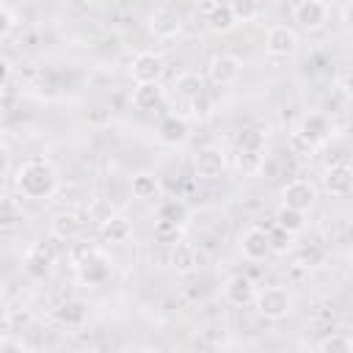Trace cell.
Listing matches in <instances>:
<instances>
[{"label":"cell","mask_w":353,"mask_h":353,"mask_svg":"<svg viewBox=\"0 0 353 353\" xmlns=\"http://www.w3.org/2000/svg\"><path fill=\"white\" fill-rule=\"evenodd\" d=\"M243 72V63L237 55L232 52H221V55H212V61L207 63V74L215 85H232Z\"/></svg>","instance_id":"3"},{"label":"cell","mask_w":353,"mask_h":353,"mask_svg":"<svg viewBox=\"0 0 353 353\" xmlns=\"http://www.w3.org/2000/svg\"><path fill=\"white\" fill-rule=\"evenodd\" d=\"M223 295H226V301L232 306H248L251 301H256V287H254V281L248 276L237 273L223 284Z\"/></svg>","instance_id":"12"},{"label":"cell","mask_w":353,"mask_h":353,"mask_svg":"<svg viewBox=\"0 0 353 353\" xmlns=\"http://www.w3.org/2000/svg\"><path fill=\"white\" fill-rule=\"evenodd\" d=\"M14 185L17 190L25 196V199H50L61 179H58V171L52 168V163L41 160V157H33V160H25L17 165V174H14Z\"/></svg>","instance_id":"1"},{"label":"cell","mask_w":353,"mask_h":353,"mask_svg":"<svg viewBox=\"0 0 353 353\" xmlns=\"http://www.w3.org/2000/svg\"><path fill=\"white\" fill-rule=\"evenodd\" d=\"M130 190H132L135 199H157V193H160V182H157L154 174L141 171V174H135V176L130 179Z\"/></svg>","instance_id":"24"},{"label":"cell","mask_w":353,"mask_h":353,"mask_svg":"<svg viewBox=\"0 0 353 353\" xmlns=\"http://www.w3.org/2000/svg\"><path fill=\"white\" fill-rule=\"evenodd\" d=\"M157 138L160 143L165 146H176V143H185L188 141V121L179 119V116H165L157 127Z\"/></svg>","instance_id":"16"},{"label":"cell","mask_w":353,"mask_h":353,"mask_svg":"<svg viewBox=\"0 0 353 353\" xmlns=\"http://www.w3.org/2000/svg\"><path fill=\"white\" fill-rule=\"evenodd\" d=\"M229 6H232V14L237 22H251L259 14L256 0H229Z\"/></svg>","instance_id":"31"},{"label":"cell","mask_w":353,"mask_h":353,"mask_svg":"<svg viewBox=\"0 0 353 353\" xmlns=\"http://www.w3.org/2000/svg\"><path fill=\"white\" fill-rule=\"evenodd\" d=\"M234 25H237V19H234L229 3H221V6H215V8L207 11V28L212 33H229Z\"/></svg>","instance_id":"22"},{"label":"cell","mask_w":353,"mask_h":353,"mask_svg":"<svg viewBox=\"0 0 353 353\" xmlns=\"http://www.w3.org/2000/svg\"><path fill=\"white\" fill-rule=\"evenodd\" d=\"M336 88H339L345 97H350V99H353V69H345V72L339 74V80H336Z\"/></svg>","instance_id":"35"},{"label":"cell","mask_w":353,"mask_h":353,"mask_svg":"<svg viewBox=\"0 0 353 353\" xmlns=\"http://www.w3.org/2000/svg\"><path fill=\"white\" fill-rule=\"evenodd\" d=\"M290 149H292L295 154H303V157H312L317 146H314V143H309V141H306V138H303V135H301V132L295 130V132L290 135Z\"/></svg>","instance_id":"33"},{"label":"cell","mask_w":353,"mask_h":353,"mask_svg":"<svg viewBox=\"0 0 353 353\" xmlns=\"http://www.w3.org/2000/svg\"><path fill=\"white\" fill-rule=\"evenodd\" d=\"M234 165L243 176H256L265 168V154L254 149H234Z\"/></svg>","instance_id":"21"},{"label":"cell","mask_w":353,"mask_h":353,"mask_svg":"<svg viewBox=\"0 0 353 353\" xmlns=\"http://www.w3.org/2000/svg\"><path fill=\"white\" fill-rule=\"evenodd\" d=\"M226 168V157L218 146H204L193 157V171L199 179H218Z\"/></svg>","instance_id":"5"},{"label":"cell","mask_w":353,"mask_h":353,"mask_svg":"<svg viewBox=\"0 0 353 353\" xmlns=\"http://www.w3.org/2000/svg\"><path fill=\"white\" fill-rule=\"evenodd\" d=\"M176 94H179L182 99H188V102L199 99V97L204 94V83H201V77L193 74V72L179 74V77H176Z\"/></svg>","instance_id":"26"},{"label":"cell","mask_w":353,"mask_h":353,"mask_svg":"<svg viewBox=\"0 0 353 353\" xmlns=\"http://www.w3.org/2000/svg\"><path fill=\"white\" fill-rule=\"evenodd\" d=\"M80 229H83V221L77 218V212H58L52 221H50V232H52V237H58V240H77L80 237Z\"/></svg>","instance_id":"15"},{"label":"cell","mask_w":353,"mask_h":353,"mask_svg":"<svg viewBox=\"0 0 353 353\" xmlns=\"http://www.w3.org/2000/svg\"><path fill=\"white\" fill-rule=\"evenodd\" d=\"M281 199H284L287 207H295V210H303V212H306V210L314 204L317 190H314V185L306 182V179H292V182L284 185Z\"/></svg>","instance_id":"10"},{"label":"cell","mask_w":353,"mask_h":353,"mask_svg":"<svg viewBox=\"0 0 353 353\" xmlns=\"http://www.w3.org/2000/svg\"><path fill=\"white\" fill-rule=\"evenodd\" d=\"M17 28V14L8 6H0V36H11V30Z\"/></svg>","instance_id":"34"},{"label":"cell","mask_w":353,"mask_h":353,"mask_svg":"<svg viewBox=\"0 0 353 353\" xmlns=\"http://www.w3.org/2000/svg\"><path fill=\"white\" fill-rule=\"evenodd\" d=\"M298 132H301L309 143L323 146V143L331 141L334 124H331V119H328L325 113H306V116L301 119V124H298Z\"/></svg>","instance_id":"4"},{"label":"cell","mask_w":353,"mask_h":353,"mask_svg":"<svg viewBox=\"0 0 353 353\" xmlns=\"http://www.w3.org/2000/svg\"><path fill=\"white\" fill-rule=\"evenodd\" d=\"M154 234L160 237V240H165V243H176V237H179V226L176 223H171V221H154Z\"/></svg>","instance_id":"32"},{"label":"cell","mask_w":353,"mask_h":353,"mask_svg":"<svg viewBox=\"0 0 353 353\" xmlns=\"http://www.w3.org/2000/svg\"><path fill=\"white\" fill-rule=\"evenodd\" d=\"M149 28L157 39H174L182 30V17L174 8H157L149 17Z\"/></svg>","instance_id":"13"},{"label":"cell","mask_w":353,"mask_h":353,"mask_svg":"<svg viewBox=\"0 0 353 353\" xmlns=\"http://www.w3.org/2000/svg\"><path fill=\"white\" fill-rule=\"evenodd\" d=\"M256 312L268 320H281L292 312V295L287 287H265L262 292H256Z\"/></svg>","instance_id":"2"},{"label":"cell","mask_w":353,"mask_h":353,"mask_svg":"<svg viewBox=\"0 0 353 353\" xmlns=\"http://www.w3.org/2000/svg\"><path fill=\"white\" fill-rule=\"evenodd\" d=\"M77 273H80V279H83L88 287H99V284L108 281V276H110V265H108V259L97 251L91 259H85V262L77 268Z\"/></svg>","instance_id":"14"},{"label":"cell","mask_w":353,"mask_h":353,"mask_svg":"<svg viewBox=\"0 0 353 353\" xmlns=\"http://www.w3.org/2000/svg\"><path fill=\"white\" fill-rule=\"evenodd\" d=\"M323 188L336 196V199H345L353 193V168L347 163H336V165H328L325 174H323Z\"/></svg>","instance_id":"8"},{"label":"cell","mask_w":353,"mask_h":353,"mask_svg":"<svg viewBox=\"0 0 353 353\" xmlns=\"http://www.w3.org/2000/svg\"><path fill=\"white\" fill-rule=\"evenodd\" d=\"M132 234V223L121 215V212H110L108 218H102V237L110 243H127Z\"/></svg>","instance_id":"17"},{"label":"cell","mask_w":353,"mask_h":353,"mask_svg":"<svg viewBox=\"0 0 353 353\" xmlns=\"http://www.w3.org/2000/svg\"><path fill=\"white\" fill-rule=\"evenodd\" d=\"M0 69H3V88H8V83H11V61L3 58L0 61Z\"/></svg>","instance_id":"36"},{"label":"cell","mask_w":353,"mask_h":353,"mask_svg":"<svg viewBox=\"0 0 353 353\" xmlns=\"http://www.w3.org/2000/svg\"><path fill=\"white\" fill-rule=\"evenodd\" d=\"M317 350L320 353H350L353 350V339L345 336V334H328L317 342Z\"/></svg>","instance_id":"29"},{"label":"cell","mask_w":353,"mask_h":353,"mask_svg":"<svg viewBox=\"0 0 353 353\" xmlns=\"http://www.w3.org/2000/svg\"><path fill=\"white\" fill-rule=\"evenodd\" d=\"M160 102H163L160 83H135V88H132V105L138 110H154Z\"/></svg>","instance_id":"18"},{"label":"cell","mask_w":353,"mask_h":353,"mask_svg":"<svg viewBox=\"0 0 353 353\" xmlns=\"http://www.w3.org/2000/svg\"><path fill=\"white\" fill-rule=\"evenodd\" d=\"M52 259H55L52 248H50L47 243H36V245L28 251V256H25V268H28V273H33V276H44V273L50 270Z\"/></svg>","instance_id":"19"},{"label":"cell","mask_w":353,"mask_h":353,"mask_svg":"<svg viewBox=\"0 0 353 353\" xmlns=\"http://www.w3.org/2000/svg\"><path fill=\"white\" fill-rule=\"evenodd\" d=\"M52 314H55V320H58L61 325L77 328V325L85 323V303H80V301H66V303H61Z\"/></svg>","instance_id":"23"},{"label":"cell","mask_w":353,"mask_h":353,"mask_svg":"<svg viewBox=\"0 0 353 353\" xmlns=\"http://www.w3.org/2000/svg\"><path fill=\"white\" fill-rule=\"evenodd\" d=\"M171 265L179 270V273H188L196 268V251L193 245H185V243H176L174 251H171Z\"/></svg>","instance_id":"28"},{"label":"cell","mask_w":353,"mask_h":353,"mask_svg":"<svg viewBox=\"0 0 353 353\" xmlns=\"http://www.w3.org/2000/svg\"><path fill=\"white\" fill-rule=\"evenodd\" d=\"M276 226L284 229L287 234H301L306 229V212L303 210H295V207H287L281 204L279 212H276Z\"/></svg>","instance_id":"20"},{"label":"cell","mask_w":353,"mask_h":353,"mask_svg":"<svg viewBox=\"0 0 353 353\" xmlns=\"http://www.w3.org/2000/svg\"><path fill=\"white\" fill-rule=\"evenodd\" d=\"M157 218L182 226V223L188 221V204H185L182 199H165V201L157 204Z\"/></svg>","instance_id":"25"},{"label":"cell","mask_w":353,"mask_h":353,"mask_svg":"<svg viewBox=\"0 0 353 353\" xmlns=\"http://www.w3.org/2000/svg\"><path fill=\"white\" fill-rule=\"evenodd\" d=\"M265 47H268L270 55H279V58L290 55L298 47V33L292 28H287V25H273L268 30V36H265Z\"/></svg>","instance_id":"11"},{"label":"cell","mask_w":353,"mask_h":353,"mask_svg":"<svg viewBox=\"0 0 353 353\" xmlns=\"http://www.w3.org/2000/svg\"><path fill=\"white\" fill-rule=\"evenodd\" d=\"M328 19V6L323 0H301L295 6V22L303 30H320Z\"/></svg>","instance_id":"9"},{"label":"cell","mask_w":353,"mask_h":353,"mask_svg":"<svg viewBox=\"0 0 353 353\" xmlns=\"http://www.w3.org/2000/svg\"><path fill=\"white\" fill-rule=\"evenodd\" d=\"M234 149H254V152H265V132L256 127H243L237 132Z\"/></svg>","instance_id":"27"},{"label":"cell","mask_w":353,"mask_h":353,"mask_svg":"<svg viewBox=\"0 0 353 353\" xmlns=\"http://www.w3.org/2000/svg\"><path fill=\"white\" fill-rule=\"evenodd\" d=\"M163 72H165L163 58L154 52H138L132 58V66H130V74L135 83H160Z\"/></svg>","instance_id":"6"},{"label":"cell","mask_w":353,"mask_h":353,"mask_svg":"<svg viewBox=\"0 0 353 353\" xmlns=\"http://www.w3.org/2000/svg\"><path fill=\"white\" fill-rule=\"evenodd\" d=\"M342 22H345V28L353 33V3L345 6V11H342Z\"/></svg>","instance_id":"37"},{"label":"cell","mask_w":353,"mask_h":353,"mask_svg":"<svg viewBox=\"0 0 353 353\" xmlns=\"http://www.w3.org/2000/svg\"><path fill=\"white\" fill-rule=\"evenodd\" d=\"M240 248H243V256H245V259H251V262H262L265 256H270V251H273V240H270L268 232L251 226V229L243 232V237H240Z\"/></svg>","instance_id":"7"},{"label":"cell","mask_w":353,"mask_h":353,"mask_svg":"<svg viewBox=\"0 0 353 353\" xmlns=\"http://www.w3.org/2000/svg\"><path fill=\"white\" fill-rule=\"evenodd\" d=\"M97 251H99V248H97L91 240H77V243H72L69 259H72V265H74V268H80V265H83L85 259H91Z\"/></svg>","instance_id":"30"}]
</instances>
